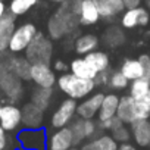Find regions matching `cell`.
<instances>
[{"mask_svg":"<svg viewBox=\"0 0 150 150\" xmlns=\"http://www.w3.org/2000/svg\"><path fill=\"white\" fill-rule=\"evenodd\" d=\"M81 0H65L47 21V35L50 40H60L72 34L80 25Z\"/></svg>","mask_w":150,"mask_h":150,"instance_id":"1","label":"cell"},{"mask_svg":"<svg viewBox=\"0 0 150 150\" xmlns=\"http://www.w3.org/2000/svg\"><path fill=\"white\" fill-rule=\"evenodd\" d=\"M59 90L74 100H83L96 90V84L93 80H84L71 72H65L56 81Z\"/></svg>","mask_w":150,"mask_h":150,"instance_id":"2","label":"cell"},{"mask_svg":"<svg viewBox=\"0 0 150 150\" xmlns=\"http://www.w3.org/2000/svg\"><path fill=\"white\" fill-rule=\"evenodd\" d=\"M24 53H25V57L31 62V65L33 63H49L50 65L52 57H53V43L47 35L38 31Z\"/></svg>","mask_w":150,"mask_h":150,"instance_id":"3","label":"cell"},{"mask_svg":"<svg viewBox=\"0 0 150 150\" xmlns=\"http://www.w3.org/2000/svg\"><path fill=\"white\" fill-rule=\"evenodd\" d=\"M0 90L5 93L11 103H16L22 97V83L16 75L8 68L3 57H0Z\"/></svg>","mask_w":150,"mask_h":150,"instance_id":"4","label":"cell"},{"mask_svg":"<svg viewBox=\"0 0 150 150\" xmlns=\"http://www.w3.org/2000/svg\"><path fill=\"white\" fill-rule=\"evenodd\" d=\"M38 33L37 27L31 22H25L19 27L15 28L13 34H12V38H11V43H9V52L13 53V54H18V53H22L25 52V49L30 46V43L34 40L35 34Z\"/></svg>","mask_w":150,"mask_h":150,"instance_id":"5","label":"cell"},{"mask_svg":"<svg viewBox=\"0 0 150 150\" xmlns=\"http://www.w3.org/2000/svg\"><path fill=\"white\" fill-rule=\"evenodd\" d=\"M16 141L21 149L47 150V132L44 128H37V129L24 128L18 131Z\"/></svg>","mask_w":150,"mask_h":150,"instance_id":"6","label":"cell"},{"mask_svg":"<svg viewBox=\"0 0 150 150\" xmlns=\"http://www.w3.org/2000/svg\"><path fill=\"white\" fill-rule=\"evenodd\" d=\"M77 100H74L71 97H66L63 102H60V105L57 106V109L53 112L52 118H50V125L53 129H59L63 127H69V124L74 121L75 115H77Z\"/></svg>","mask_w":150,"mask_h":150,"instance_id":"7","label":"cell"},{"mask_svg":"<svg viewBox=\"0 0 150 150\" xmlns=\"http://www.w3.org/2000/svg\"><path fill=\"white\" fill-rule=\"evenodd\" d=\"M21 125H22L21 108L13 103L2 105V108H0V127L6 132H13L18 131Z\"/></svg>","mask_w":150,"mask_h":150,"instance_id":"8","label":"cell"},{"mask_svg":"<svg viewBox=\"0 0 150 150\" xmlns=\"http://www.w3.org/2000/svg\"><path fill=\"white\" fill-rule=\"evenodd\" d=\"M31 81L35 87L53 88L56 86V72L49 63H33L31 65Z\"/></svg>","mask_w":150,"mask_h":150,"instance_id":"9","label":"cell"},{"mask_svg":"<svg viewBox=\"0 0 150 150\" xmlns=\"http://www.w3.org/2000/svg\"><path fill=\"white\" fill-rule=\"evenodd\" d=\"M103 99H105V93H102V91L91 93L90 96H87L86 99H83L78 103L77 116L81 118V119H94V118H97V113L100 110Z\"/></svg>","mask_w":150,"mask_h":150,"instance_id":"10","label":"cell"},{"mask_svg":"<svg viewBox=\"0 0 150 150\" xmlns=\"http://www.w3.org/2000/svg\"><path fill=\"white\" fill-rule=\"evenodd\" d=\"M72 147L74 140L69 127L54 129L47 135V150H71Z\"/></svg>","mask_w":150,"mask_h":150,"instance_id":"11","label":"cell"},{"mask_svg":"<svg viewBox=\"0 0 150 150\" xmlns=\"http://www.w3.org/2000/svg\"><path fill=\"white\" fill-rule=\"evenodd\" d=\"M21 112H22V127L24 128H30V129L43 128L44 110H41L38 106L28 102L21 108Z\"/></svg>","mask_w":150,"mask_h":150,"instance_id":"12","label":"cell"},{"mask_svg":"<svg viewBox=\"0 0 150 150\" xmlns=\"http://www.w3.org/2000/svg\"><path fill=\"white\" fill-rule=\"evenodd\" d=\"M5 62L21 81H31V62L25 56H16L12 53L5 56Z\"/></svg>","mask_w":150,"mask_h":150,"instance_id":"13","label":"cell"},{"mask_svg":"<svg viewBox=\"0 0 150 150\" xmlns=\"http://www.w3.org/2000/svg\"><path fill=\"white\" fill-rule=\"evenodd\" d=\"M131 140L140 149H149L150 146V119H140L129 125Z\"/></svg>","mask_w":150,"mask_h":150,"instance_id":"14","label":"cell"},{"mask_svg":"<svg viewBox=\"0 0 150 150\" xmlns=\"http://www.w3.org/2000/svg\"><path fill=\"white\" fill-rule=\"evenodd\" d=\"M116 116L127 125H131L132 122L138 121V118H137V100L132 99L129 94L121 96Z\"/></svg>","mask_w":150,"mask_h":150,"instance_id":"15","label":"cell"},{"mask_svg":"<svg viewBox=\"0 0 150 150\" xmlns=\"http://www.w3.org/2000/svg\"><path fill=\"white\" fill-rule=\"evenodd\" d=\"M96 3L99 12H100V18L106 19V21H112L116 16L122 15V12L125 11L124 2L122 0H93Z\"/></svg>","mask_w":150,"mask_h":150,"instance_id":"16","label":"cell"},{"mask_svg":"<svg viewBox=\"0 0 150 150\" xmlns=\"http://www.w3.org/2000/svg\"><path fill=\"white\" fill-rule=\"evenodd\" d=\"M12 13H6L2 19H0V53H5L9 49V43L12 38V34L16 28V22Z\"/></svg>","mask_w":150,"mask_h":150,"instance_id":"17","label":"cell"},{"mask_svg":"<svg viewBox=\"0 0 150 150\" xmlns=\"http://www.w3.org/2000/svg\"><path fill=\"white\" fill-rule=\"evenodd\" d=\"M99 43H100V40H99V37L96 34H91V33L81 34L74 41V50L80 56H86V54L97 50Z\"/></svg>","mask_w":150,"mask_h":150,"instance_id":"18","label":"cell"},{"mask_svg":"<svg viewBox=\"0 0 150 150\" xmlns=\"http://www.w3.org/2000/svg\"><path fill=\"white\" fill-rule=\"evenodd\" d=\"M100 12L93 0H81V9H80V25L90 27L96 25L100 21Z\"/></svg>","mask_w":150,"mask_h":150,"instance_id":"19","label":"cell"},{"mask_svg":"<svg viewBox=\"0 0 150 150\" xmlns=\"http://www.w3.org/2000/svg\"><path fill=\"white\" fill-rule=\"evenodd\" d=\"M102 41L109 49H118V47H121L127 41L124 28L122 27H118V25H109L103 31V34H102Z\"/></svg>","mask_w":150,"mask_h":150,"instance_id":"20","label":"cell"},{"mask_svg":"<svg viewBox=\"0 0 150 150\" xmlns=\"http://www.w3.org/2000/svg\"><path fill=\"white\" fill-rule=\"evenodd\" d=\"M81 150H118V143L112 138L110 134H99L97 137L87 140L81 147Z\"/></svg>","mask_w":150,"mask_h":150,"instance_id":"21","label":"cell"},{"mask_svg":"<svg viewBox=\"0 0 150 150\" xmlns=\"http://www.w3.org/2000/svg\"><path fill=\"white\" fill-rule=\"evenodd\" d=\"M119 94L116 93H108L105 94L103 103L100 106V110L97 113V121H108L113 116H116V110H118V105H119Z\"/></svg>","mask_w":150,"mask_h":150,"instance_id":"22","label":"cell"},{"mask_svg":"<svg viewBox=\"0 0 150 150\" xmlns=\"http://www.w3.org/2000/svg\"><path fill=\"white\" fill-rule=\"evenodd\" d=\"M69 71H71V74L77 75V77H80V78H84V80H94L96 75H97L96 69L84 57L74 59L69 63Z\"/></svg>","mask_w":150,"mask_h":150,"instance_id":"23","label":"cell"},{"mask_svg":"<svg viewBox=\"0 0 150 150\" xmlns=\"http://www.w3.org/2000/svg\"><path fill=\"white\" fill-rule=\"evenodd\" d=\"M119 71L125 75V78L131 83L134 80H138V78H143L144 77V71H143V66L140 65L138 59H125L122 63H121V68Z\"/></svg>","mask_w":150,"mask_h":150,"instance_id":"24","label":"cell"},{"mask_svg":"<svg viewBox=\"0 0 150 150\" xmlns=\"http://www.w3.org/2000/svg\"><path fill=\"white\" fill-rule=\"evenodd\" d=\"M84 59L96 69V72H102L106 69H110V57L103 50H94L84 56Z\"/></svg>","mask_w":150,"mask_h":150,"instance_id":"25","label":"cell"},{"mask_svg":"<svg viewBox=\"0 0 150 150\" xmlns=\"http://www.w3.org/2000/svg\"><path fill=\"white\" fill-rule=\"evenodd\" d=\"M53 100V91L52 88H43V87H35L34 91H31V103L38 106L41 110H47L52 105Z\"/></svg>","mask_w":150,"mask_h":150,"instance_id":"26","label":"cell"},{"mask_svg":"<svg viewBox=\"0 0 150 150\" xmlns=\"http://www.w3.org/2000/svg\"><path fill=\"white\" fill-rule=\"evenodd\" d=\"M38 5V0H11L8 12L13 16H22Z\"/></svg>","mask_w":150,"mask_h":150,"instance_id":"27","label":"cell"},{"mask_svg":"<svg viewBox=\"0 0 150 150\" xmlns=\"http://www.w3.org/2000/svg\"><path fill=\"white\" fill-rule=\"evenodd\" d=\"M129 96L135 100H143L144 96L147 94V91L150 90V83L146 77L143 78H138V80H134L129 83Z\"/></svg>","mask_w":150,"mask_h":150,"instance_id":"28","label":"cell"},{"mask_svg":"<svg viewBox=\"0 0 150 150\" xmlns=\"http://www.w3.org/2000/svg\"><path fill=\"white\" fill-rule=\"evenodd\" d=\"M71 132H72V140H74V147H81L87 138L84 132V119L81 118H74V121L69 124Z\"/></svg>","mask_w":150,"mask_h":150,"instance_id":"29","label":"cell"},{"mask_svg":"<svg viewBox=\"0 0 150 150\" xmlns=\"http://www.w3.org/2000/svg\"><path fill=\"white\" fill-rule=\"evenodd\" d=\"M138 15H140V8L125 9L121 15V27L124 30H134L135 27H138Z\"/></svg>","mask_w":150,"mask_h":150,"instance_id":"30","label":"cell"},{"mask_svg":"<svg viewBox=\"0 0 150 150\" xmlns=\"http://www.w3.org/2000/svg\"><path fill=\"white\" fill-rule=\"evenodd\" d=\"M108 86H109L112 90L119 91V90H125L127 87H129V81L125 78V75H124L121 71H112Z\"/></svg>","mask_w":150,"mask_h":150,"instance_id":"31","label":"cell"},{"mask_svg":"<svg viewBox=\"0 0 150 150\" xmlns=\"http://www.w3.org/2000/svg\"><path fill=\"white\" fill-rule=\"evenodd\" d=\"M110 135L118 144L131 141V128L127 124H121L119 127H116L115 129L110 131Z\"/></svg>","mask_w":150,"mask_h":150,"instance_id":"32","label":"cell"},{"mask_svg":"<svg viewBox=\"0 0 150 150\" xmlns=\"http://www.w3.org/2000/svg\"><path fill=\"white\" fill-rule=\"evenodd\" d=\"M100 127H99V122L94 121V119H84V132H86V138L87 140H91L94 137H97L100 132Z\"/></svg>","mask_w":150,"mask_h":150,"instance_id":"33","label":"cell"},{"mask_svg":"<svg viewBox=\"0 0 150 150\" xmlns=\"http://www.w3.org/2000/svg\"><path fill=\"white\" fill-rule=\"evenodd\" d=\"M110 72L112 69H106V71H102V72H97L96 78L93 80L96 87H106L109 84V78H110Z\"/></svg>","mask_w":150,"mask_h":150,"instance_id":"34","label":"cell"},{"mask_svg":"<svg viewBox=\"0 0 150 150\" xmlns=\"http://www.w3.org/2000/svg\"><path fill=\"white\" fill-rule=\"evenodd\" d=\"M138 62L140 65L143 66V71H144V77L147 78L149 75H150V54L149 53H141L138 57Z\"/></svg>","mask_w":150,"mask_h":150,"instance_id":"35","label":"cell"},{"mask_svg":"<svg viewBox=\"0 0 150 150\" xmlns=\"http://www.w3.org/2000/svg\"><path fill=\"white\" fill-rule=\"evenodd\" d=\"M150 22V12L146 8L140 6V15H138V27H146Z\"/></svg>","mask_w":150,"mask_h":150,"instance_id":"36","label":"cell"},{"mask_svg":"<svg viewBox=\"0 0 150 150\" xmlns=\"http://www.w3.org/2000/svg\"><path fill=\"white\" fill-rule=\"evenodd\" d=\"M53 71L54 72H60V74H65L68 72V63L62 59H56L53 62Z\"/></svg>","mask_w":150,"mask_h":150,"instance_id":"37","label":"cell"},{"mask_svg":"<svg viewBox=\"0 0 150 150\" xmlns=\"http://www.w3.org/2000/svg\"><path fill=\"white\" fill-rule=\"evenodd\" d=\"M9 146V137H8V132L0 127V150H6Z\"/></svg>","mask_w":150,"mask_h":150,"instance_id":"38","label":"cell"},{"mask_svg":"<svg viewBox=\"0 0 150 150\" xmlns=\"http://www.w3.org/2000/svg\"><path fill=\"white\" fill-rule=\"evenodd\" d=\"M124 2V6L125 9H135V8H140L143 0H122Z\"/></svg>","mask_w":150,"mask_h":150,"instance_id":"39","label":"cell"},{"mask_svg":"<svg viewBox=\"0 0 150 150\" xmlns=\"http://www.w3.org/2000/svg\"><path fill=\"white\" fill-rule=\"evenodd\" d=\"M118 150H137V146L131 141H127V143L118 144Z\"/></svg>","mask_w":150,"mask_h":150,"instance_id":"40","label":"cell"},{"mask_svg":"<svg viewBox=\"0 0 150 150\" xmlns=\"http://www.w3.org/2000/svg\"><path fill=\"white\" fill-rule=\"evenodd\" d=\"M6 13H8V8H6L5 2H0V19H2Z\"/></svg>","mask_w":150,"mask_h":150,"instance_id":"41","label":"cell"},{"mask_svg":"<svg viewBox=\"0 0 150 150\" xmlns=\"http://www.w3.org/2000/svg\"><path fill=\"white\" fill-rule=\"evenodd\" d=\"M143 102H144V103H147V105L150 106V90H149V91H147V94L144 96V99H143Z\"/></svg>","mask_w":150,"mask_h":150,"instance_id":"42","label":"cell"},{"mask_svg":"<svg viewBox=\"0 0 150 150\" xmlns=\"http://www.w3.org/2000/svg\"><path fill=\"white\" fill-rule=\"evenodd\" d=\"M50 2H53V3H57V5H60V3H63L65 0H50Z\"/></svg>","mask_w":150,"mask_h":150,"instance_id":"43","label":"cell"},{"mask_svg":"<svg viewBox=\"0 0 150 150\" xmlns=\"http://www.w3.org/2000/svg\"><path fill=\"white\" fill-rule=\"evenodd\" d=\"M147 9H149V12H150V0H147Z\"/></svg>","mask_w":150,"mask_h":150,"instance_id":"44","label":"cell"},{"mask_svg":"<svg viewBox=\"0 0 150 150\" xmlns=\"http://www.w3.org/2000/svg\"><path fill=\"white\" fill-rule=\"evenodd\" d=\"M71 150H81V149H78V147H72Z\"/></svg>","mask_w":150,"mask_h":150,"instance_id":"45","label":"cell"},{"mask_svg":"<svg viewBox=\"0 0 150 150\" xmlns=\"http://www.w3.org/2000/svg\"><path fill=\"white\" fill-rule=\"evenodd\" d=\"M18 150H31V149H21V147H19Z\"/></svg>","mask_w":150,"mask_h":150,"instance_id":"46","label":"cell"},{"mask_svg":"<svg viewBox=\"0 0 150 150\" xmlns=\"http://www.w3.org/2000/svg\"><path fill=\"white\" fill-rule=\"evenodd\" d=\"M147 80H149V83H150V75H149V77H147Z\"/></svg>","mask_w":150,"mask_h":150,"instance_id":"47","label":"cell"},{"mask_svg":"<svg viewBox=\"0 0 150 150\" xmlns=\"http://www.w3.org/2000/svg\"><path fill=\"white\" fill-rule=\"evenodd\" d=\"M0 2H5V0H0Z\"/></svg>","mask_w":150,"mask_h":150,"instance_id":"48","label":"cell"},{"mask_svg":"<svg viewBox=\"0 0 150 150\" xmlns=\"http://www.w3.org/2000/svg\"><path fill=\"white\" fill-rule=\"evenodd\" d=\"M0 108H2V103H0Z\"/></svg>","mask_w":150,"mask_h":150,"instance_id":"49","label":"cell"},{"mask_svg":"<svg viewBox=\"0 0 150 150\" xmlns=\"http://www.w3.org/2000/svg\"><path fill=\"white\" fill-rule=\"evenodd\" d=\"M149 150H150V146H149Z\"/></svg>","mask_w":150,"mask_h":150,"instance_id":"50","label":"cell"},{"mask_svg":"<svg viewBox=\"0 0 150 150\" xmlns=\"http://www.w3.org/2000/svg\"><path fill=\"white\" fill-rule=\"evenodd\" d=\"M13 150H18V149H13Z\"/></svg>","mask_w":150,"mask_h":150,"instance_id":"51","label":"cell"}]
</instances>
